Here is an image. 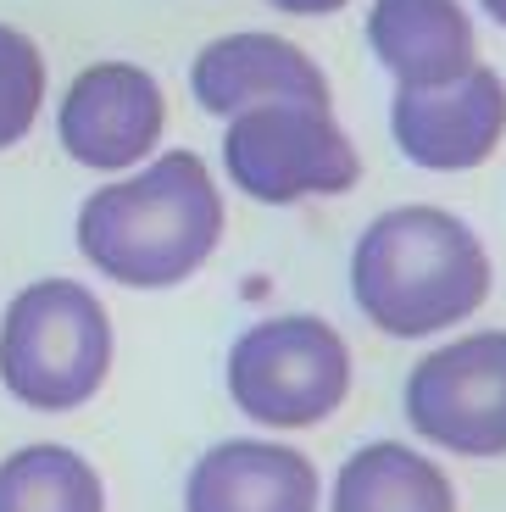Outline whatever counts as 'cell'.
<instances>
[{"instance_id": "obj_1", "label": "cell", "mask_w": 506, "mask_h": 512, "mask_svg": "<svg viewBox=\"0 0 506 512\" xmlns=\"http://www.w3.org/2000/svg\"><path fill=\"white\" fill-rule=\"evenodd\" d=\"M223 240V195L195 151H167L145 173L106 184L78 212V251L112 284L167 290L206 268Z\"/></svg>"}, {"instance_id": "obj_2", "label": "cell", "mask_w": 506, "mask_h": 512, "mask_svg": "<svg viewBox=\"0 0 506 512\" xmlns=\"http://www.w3.org/2000/svg\"><path fill=\"white\" fill-rule=\"evenodd\" d=\"M351 295L367 323L395 340L456 329L490 295V256L445 206H395L373 218L351 256Z\"/></svg>"}, {"instance_id": "obj_3", "label": "cell", "mask_w": 506, "mask_h": 512, "mask_svg": "<svg viewBox=\"0 0 506 512\" xmlns=\"http://www.w3.org/2000/svg\"><path fill=\"white\" fill-rule=\"evenodd\" d=\"M112 373V318L95 290L39 279L0 323V384L34 412L84 407Z\"/></svg>"}, {"instance_id": "obj_4", "label": "cell", "mask_w": 506, "mask_h": 512, "mask_svg": "<svg viewBox=\"0 0 506 512\" xmlns=\"http://www.w3.org/2000/svg\"><path fill=\"white\" fill-rule=\"evenodd\" d=\"M351 390V351L323 318H267L228 351V396L245 418L273 429H306L334 418Z\"/></svg>"}, {"instance_id": "obj_5", "label": "cell", "mask_w": 506, "mask_h": 512, "mask_svg": "<svg viewBox=\"0 0 506 512\" xmlns=\"http://www.w3.org/2000/svg\"><path fill=\"white\" fill-rule=\"evenodd\" d=\"M223 167L251 201L295 206L306 195H345L362 179V156L329 112L301 101L251 106L228 123Z\"/></svg>"}, {"instance_id": "obj_6", "label": "cell", "mask_w": 506, "mask_h": 512, "mask_svg": "<svg viewBox=\"0 0 506 512\" xmlns=\"http://www.w3.org/2000/svg\"><path fill=\"white\" fill-rule=\"evenodd\" d=\"M406 423L456 457H506V329L423 357L406 379Z\"/></svg>"}, {"instance_id": "obj_7", "label": "cell", "mask_w": 506, "mask_h": 512, "mask_svg": "<svg viewBox=\"0 0 506 512\" xmlns=\"http://www.w3.org/2000/svg\"><path fill=\"white\" fill-rule=\"evenodd\" d=\"M167 128V101L145 67L134 62H95L67 84V101L56 112L67 156L95 173H123L145 162L162 145Z\"/></svg>"}, {"instance_id": "obj_8", "label": "cell", "mask_w": 506, "mask_h": 512, "mask_svg": "<svg viewBox=\"0 0 506 512\" xmlns=\"http://www.w3.org/2000/svg\"><path fill=\"white\" fill-rule=\"evenodd\" d=\"M390 128L406 162L429 173H468L490 162V151L506 134V84L490 67H468L445 84H418L395 90Z\"/></svg>"}, {"instance_id": "obj_9", "label": "cell", "mask_w": 506, "mask_h": 512, "mask_svg": "<svg viewBox=\"0 0 506 512\" xmlns=\"http://www.w3.org/2000/svg\"><path fill=\"white\" fill-rule=\"evenodd\" d=\"M190 90L206 112L240 117L251 106L301 101L329 112V78L301 45L279 34H223L212 39L190 67Z\"/></svg>"}, {"instance_id": "obj_10", "label": "cell", "mask_w": 506, "mask_h": 512, "mask_svg": "<svg viewBox=\"0 0 506 512\" xmlns=\"http://www.w3.org/2000/svg\"><path fill=\"white\" fill-rule=\"evenodd\" d=\"M184 512H317V468L290 446L223 440L195 462Z\"/></svg>"}, {"instance_id": "obj_11", "label": "cell", "mask_w": 506, "mask_h": 512, "mask_svg": "<svg viewBox=\"0 0 506 512\" xmlns=\"http://www.w3.org/2000/svg\"><path fill=\"white\" fill-rule=\"evenodd\" d=\"M367 45L406 90L445 84V78H462L468 67H479L473 17L456 0H373Z\"/></svg>"}, {"instance_id": "obj_12", "label": "cell", "mask_w": 506, "mask_h": 512, "mask_svg": "<svg viewBox=\"0 0 506 512\" xmlns=\"http://www.w3.org/2000/svg\"><path fill=\"white\" fill-rule=\"evenodd\" d=\"M334 512H456V496L429 457L395 440H373L340 468Z\"/></svg>"}, {"instance_id": "obj_13", "label": "cell", "mask_w": 506, "mask_h": 512, "mask_svg": "<svg viewBox=\"0 0 506 512\" xmlns=\"http://www.w3.org/2000/svg\"><path fill=\"white\" fill-rule=\"evenodd\" d=\"M0 512H106L101 474L67 446H23L0 462Z\"/></svg>"}, {"instance_id": "obj_14", "label": "cell", "mask_w": 506, "mask_h": 512, "mask_svg": "<svg viewBox=\"0 0 506 512\" xmlns=\"http://www.w3.org/2000/svg\"><path fill=\"white\" fill-rule=\"evenodd\" d=\"M45 106V56L28 34L0 23V151H12Z\"/></svg>"}, {"instance_id": "obj_15", "label": "cell", "mask_w": 506, "mask_h": 512, "mask_svg": "<svg viewBox=\"0 0 506 512\" xmlns=\"http://www.w3.org/2000/svg\"><path fill=\"white\" fill-rule=\"evenodd\" d=\"M267 6H279L290 17H329V12H340L345 0H267Z\"/></svg>"}, {"instance_id": "obj_16", "label": "cell", "mask_w": 506, "mask_h": 512, "mask_svg": "<svg viewBox=\"0 0 506 512\" xmlns=\"http://www.w3.org/2000/svg\"><path fill=\"white\" fill-rule=\"evenodd\" d=\"M479 12H484V17H495V23L506 28V0H479Z\"/></svg>"}]
</instances>
